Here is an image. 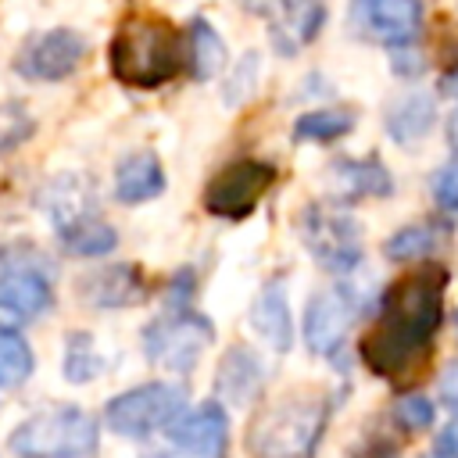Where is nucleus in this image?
<instances>
[{"label":"nucleus","instance_id":"nucleus-20","mask_svg":"<svg viewBox=\"0 0 458 458\" xmlns=\"http://www.w3.org/2000/svg\"><path fill=\"white\" fill-rule=\"evenodd\" d=\"M433 122H437V104L426 93H408L386 107V132L401 147H411L415 140H422L433 129Z\"/></svg>","mask_w":458,"mask_h":458},{"label":"nucleus","instance_id":"nucleus-35","mask_svg":"<svg viewBox=\"0 0 458 458\" xmlns=\"http://www.w3.org/2000/svg\"><path fill=\"white\" fill-rule=\"evenodd\" d=\"M454 329H458V315H454Z\"/></svg>","mask_w":458,"mask_h":458},{"label":"nucleus","instance_id":"nucleus-4","mask_svg":"<svg viewBox=\"0 0 458 458\" xmlns=\"http://www.w3.org/2000/svg\"><path fill=\"white\" fill-rule=\"evenodd\" d=\"M7 444L18 458H93L100 444V429L89 411L75 404H61L29 415L11 433Z\"/></svg>","mask_w":458,"mask_h":458},{"label":"nucleus","instance_id":"nucleus-23","mask_svg":"<svg viewBox=\"0 0 458 458\" xmlns=\"http://www.w3.org/2000/svg\"><path fill=\"white\" fill-rule=\"evenodd\" d=\"M354 129V111L351 107H318V111H308L293 122V140L301 143H329V140H340Z\"/></svg>","mask_w":458,"mask_h":458},{"label":"nucleus","instance_id":"nucleus-24","mask_svg":"<svg viewBox=\"0 0 458 458\" xmlns=\"http://www.w3.org/2000/svg\"><path fill=\"white\" fill-rule=\"evenodd\" d=\"M36 369V358H32V347L29 340L11 329V326H0V390H11V386H21Z\"/></svg>","mask_w":458,"mask_h":458},{"label":"nucleus","instance_id":"nucleus-12","mask_svg":"<svg viewBox=\"0 0 458 458\" xmlns=\"http://www.w3.org/2000/svg\"><path fill=\"white\" fill-rule=\"evenodd\" d=\"M168 444L200 451L208 458H225L229 451V415L222 401H204L193 411H182L168 426Z\"/></svg>","mask_w":458,"mask_h":458},{"label":"nucleus","instance_id":"nucleus-19","mask_svg":"<svg viewBox=\"0 0 458 458\" xmlns=\"http://www.w3.org/2000/svg\"><path fill=\"white\" fill-rule=\"evenodd\" d=\"M326 7L322 0H279V11L272 18V39L279 54H293L304 43L315 39V32L322 29Z\"/></svg>","mask_w":458,"mask_h":458},{"label":"nucleus","instance_id":"nucleus-14","mask_svg":"<svg viewBox=\"0 0 458 458\" xmlns=\"http://www.w3.org/2000/svg\"><path fill=\"white\" fill-rule=\"evenodd\" d=\"M261 386H265V361L250 347H243V344L229 347L222 354V361H218V372H215L218 401L243 408V404H250L261 394Z\"/></svg>","mask_w":458,"mask_h":458},{"label":"nucleus","instance_id":"nucleus-17","mask_svg":"<svg viewBox=\"0 0 458 458\" xmlns=\"http://www.w3.org/2000/svg\"><path fill=\"white\" fill-rule=\"evenodd\" d=\"M250 326L272 351H290L293 347V318H290V301L279 279H268L261 293L250 304Z\"/></svg>","mask_w":458,"mask_h":458},{"label":"nucleus","instance_id":"nucleus-27","mask_svg":"<svg viewBox=\"0 0 458 458\" xmlns=\"http://www.w3.org/2000/svg\"><path fill=\"white\" fill-rule=\"evenodd\" d=\"M32 114L18 104V100H7L0 104V154H11L14 147H21L29 136H32Z\"/></svg>","mask_w":458,"mask_h":458},{"label":"nucleus","instance_id":"nucleus-1","mask_svg":"<svg viewBox=\"0 0 458 458\" xmlns=\"http://www.w3.org/2000/svg\"><path fill=\"white\" fill-rule=\"evenodd\" d=\"M444 286L447 268L440 261H419L386 286L379 322L358 344L369 372L401 386L426 369L433 336L444 322Z\"/></svg>","mask_w":458,"mask_h":458},{"label":"nucleus","instance_id":"nucleus-26","mask_svg":"<svg viewBox=\"0 0 458 458\" xmlns=\"http://www.w3.org/2000/svg\"><path fill=\"white\" fill-rule=\"evenodd\" d=\"M100 372H104V358L97 354L93 336L89 333H68V344H64V379L68 383H86V379H97Z\"/></svg>","mask_w":458,"mask_h":458},{"label":"nucleus","instance_id":"nucleus-22","mask_svg":"<svg viewBox=\"0 0 458 458\" xmlns=\"http://www.w3.org/2000/svg\"><path fill=\"white\" fill-rule=\"evenodd\" d=\"M57 233H61L64 247L72 254H82V258H104V254H111L118 247V233L97 215H86V218H79V222H72V225H64Z\"/></svg>","mask_w":458,"mask_h":458},{"label":"nucleus","instance_id":"nucleus-18","mask_svg":"<svg viewBox=\"0 0 458 458\" xmlns=\"http://www.w3.org/2000/svg\"><path fill=\"white\" fill-rule=\"evenodd\" d=\"M165 190V168L154 150H136L118 161L114 168V200L122 204H143L154 200Z\"/></svg>","mask_w":458,"mask_h":458},{"label":"nucleus","instance_id":"nucleus-31","mask_svg":"<svg viewBox=\"0 0 458 458\" xmlns=\"http://www.w3.org/2000/svg\"><path fill=\"white\" fill-rule=\"evenodd\" d=\"M437 454L440 458H458V415L437 433Z\"/></svg>","mask_w":458,"mask_h":458},{"label":"nucleus","instance_id":"nucleus-3","mask_svg":"<svg viewBox=\"0 0 458 458\" xmlns=\"http://www.w3.org/2000/svg\"><path fill=\"white\" fill-rule=\"evenodd\" d=\"M329 404L322 397H283L261 408L247 429L250 458H315Z\"/></svg>","mask_w":458,"mask_h":458},{"label":"nucleus","instance_id":"nucleus-10","mask_svg":"<svg viewBox=\"0 0 458 458\" xmlns=\"http://www.w3.org/2000/svg\"><path fill=\"white\" fill-rule=\"evenodd\" d=\"M354 297L347 286H329V290H318L308 297V308H304V344L311 354H322V358H336L344 340H347V329L354 322Z\"/></svg>","mask_w":458,"mask_h":458},{"label":"nucleus","instance_id":"nucleus-32","mask_svg":"<svg viewBox=\"0 0 458 458\" xmlns=\"http://www.w3.org/2000/svg\"><path fill=\"white\" fill-rule=\"evenodd\" d=\"M440 397H444L447 408L458 411V361H451V365L444 369V376H440Z\"/></svg>","mask_w":458,"mask_h":458},{"label":"nucleus","instance_id":"nucleus-7","mask_svg":"<svg viewBox=\"0 0 458 458\" xmlns=\"http://www.w3.org/2000/svg\"><path fill=\"white\" fill-rule=\"evenodd\" d=\"M140 340H143V354L150 365L168 369V372H190L200 361L204 347L215 340V326L200 311L175 308L172 315L154 318Z\"/></svg>","mask_w":458,"mask_h":458},{"label":"nucleus","instance_id":"nucleus-29","mask_svg":"<svg viewBox=\"0 0 458 458\" xmlns=\"http://www.w3.org/2000/svg\"><path fill=\"white\" fill-rule=\"evenodd\" d=\"M433 190V200L444 208V211H458V150L451 154V161H444L429 182Z\"/></svg>","mask_w":458,"mask_h":458},{"label":"nucleus","instance_id":"nucleus-9","mask_svg":"<svg viewBox=\"0 0 458 458\" xmlns=\"http://www.w3.org/2000/svg\"><path fill=\"white\" fill-rule=\"evenodd\" d=\"M82 57H86V39L75 29H50L25 39V47L14 57V72L21 79L57 82L68 79L82 64Z\"/></svg>","mask_w":458,"mask_h":458},{"label":"nucleus","instance_id":"nucleus-11","mask_svg":"<svg viewBox=\"0 0 458 458\" xmlns=\"http://www.w3.org/2000/svg\"><path fill=\"white\" fill-rule=\"evenodd\" d=\"M54 304L50 272L32 258H14L0 265V311L14 318H36Z\"/></svg>","mask_w":458,"mask_h":458},{"label":"nucleus","instance_id":"nucleus-8","mask_svg":"<svg viewBox=\"0 0 458 458\" xmlns=\"http://www.w3.org/2000/svg\"><path fill=\"white\" fill-rule=\"evenodd\" d=\"M272 182H276V168L268 161L240 157V161L225 165L222 172H215V179L204 186L200 200H204L208 215L240 222L261 204V197L272 190Z\"/></svg>","mask_w":458,"mask_h":458},{"label":"nucleus","instance_id":"nucleus-34","mask_svg":"<svg viewBox=\"0 0 458 458\" xmlns=\"http://www.w3.org/2000/svg\"><path fill=\"white\" fill-rule=\"evenodd\" d=\"M447 140H451V147L458 150V111L447 118Z\"/></svg>","mask_w":458,"mask_h":458},{"label":"nucleus","instance_id":"nucleus-6","mask_svg":"<svg viewBox=\"0 0 458 458\" xmlns=\"http://www.w3.org/2000/svg\"><path fill=\"white\" fill-rule=\"evenodd\" d=\"M297 233L318 268L347 276L361 265V229L347 211L333 204H308L297 218Z\"/></svg>","mask_w":458,"mask_h":458},{"label":"nucleus","instance_id":"nucleus-13","mask_svg":"<svg viewBox=\"0 0 458 458\" xmlns=\"http://www.w3.org/2000/svg\"><path fill=\"white\" fill-rule=\"evenodd\" d=\"M361 25L386 47H408L422 29V0H361Z\"/></svg>","mask_w":458,"mask_h":458},{"label":"nucleus","instance_id":"nucleus-5","mask_svg":"<svg viewBox=\"0 0 458 458\" xmlns=\"http://www.w3.org/2000/svg\"><path fill=\"white\" fill-rule=\"evenodd\" d=\"M182 411H186V390L179 383L154 379L111 397L104 408V419L118 437L143 440L157 429H168Z\"/></svg>","mask_w":458,"mask_h":458},{"label":"nucleus","instance_id":"nucleus-30","mask_svg":"<svg viewBox=\"0 0 458 458\" xmlns=\"http://www.w3.org/2000/svg\"><path fill=\"white\" fill-rule=\"evenodd\" d=\"M351 458H397V444L386 440V437H379V433H372V437H365L351 451Z\"/></svg>","mask_w":458,"mask_h":458},{"label":"nucleus","instance_id":"nucleus-25","mask_svg":"<svg viewBox=\"0 0 458 458\" xmlns=\"http://www.w3.org/2000/svg\"><path fill=\"white\" fill-rule=\"evenodd\" d=\"M437 243H440V236L433 225H404L383 243V254L394 261H415V258L426 261L437 250Z\"/></svg>","mask_w":458,"mask_h":458},{"label":"nucleus","instance_id":"nucleus-21","mask_svg":"<svg viewBox=\"0 0 458 458\" xmlns=\"http://www.w3.org/2000/svg\"><path fill=\"white\" fill-rule=\"evenodd\" d=\"M186 50H190V72L193 79H215L225 64V43L222 36L215 32V25L208 18H193L190 21V39H186Z\"/></svg>","mask_w":458,"mask_h":458},{"label":"nucleus","instance_id":"nucleus-33","mask_svg":"<svg viewBox=\"0 0 458 458\" xmlns=\"http://www.w3.org/2000/svg\"><path fill=\"white\" fill-rule=\"evenodd\" d=\"M147 458H208V454H200V451H190V447H179V444H172L168 451H150Z\"/></svg>","mask_w":458,"mask_h":458},{"label":"nucleus","instance_id":"nucleus-15","mask_svg":"<svg viewBox=\"0 0 458 458\" xmlns=\"http://www.w3.org/2000/svg\"><path fill=\"white\" fill-rule=\"evenodd\" d=\"M147 293H150L147 276L125 261L107 265V268L93 272L89 279H82V297L97 308H129V304L147 301Z\"/></svg>","mask_w":458,"mask_h":458},{"label":"nucleus","instance_id":"nucleus-28","mask_svg":"<svg viewBox=\"0 0 458 458\" xmlns=\"http://www.w3.org/2000/svg\"><path fill=\"white\" fill-rule=\"evenodd\" d=\"M433 419H437V408H433V401L422 397V394H404V397L394 404V422H397L401 429H408V433L429 429Z\"/></svg>","mask_w":458,"mask_h":458},{"label":"nucleus","instance_id":"nucleus-2","mask_svg":"<svg viewBox=\"0 0 458 458\" xmlns=\"http://www.w3.org/2000/svg\"><path fill=\"white\" fill-rule=\"evenodd\" d=\"M182 36L157 14H129L107 47L111 75L132 89H154L168 82L182 64Z\"/></svg>","mask_w":458,"mask_h":458},{"label":"nucleus","instance_id":"nucleus-16","mask_svg":"<svg viewBox=\"0 0 458 458\" xmlns=\"http://www.w3.org/2000/svg\"><path fill=\"white\" fill-rule=\"evenodd\" d=\"M329 175L344 204L361 200V197H386L394 190V179L379 157H340L329 165Z\"/></svg>","mask_w":458,"mask_h":458}]
</instances>
